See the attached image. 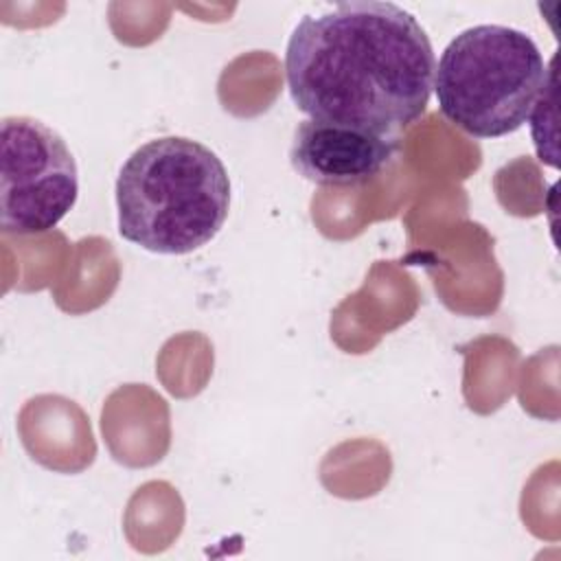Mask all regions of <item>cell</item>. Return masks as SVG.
Instances as JSON below:
<instances>
[{"instance_id": "obj_1", "label": "cell", "mask_w": 561, "mask_h": 561, "mask_svg": "<svg viewBox=\"0 0 561 561\" xmlns=\"http://www.w3.org/2000/svg\"><path fill=\"white\" fill-rule=\"evenodd\" d=\"M436 59L419 20L394 2L351 0L307 13L285 50L298 112L399 136L427 110Z\"/></svg>"}, {"instance_id": "obj_2", "label": "cell", "mask_w": 561, "mask_h": 561, "mask_svg": "<svg viewBox=\"0 0 561 561\" xmlns=\"http://www.w3.org/2000/svg\"><path fill=\"white\" fill-rule=\"evenodd\" d=\"M118 232L156 254H188L210 243L230 210L221 158L186 136L140 145L116 178Z\"/></svg>"}, {"instance_id": "obj_3", "label": "cell", "mask_w": 561, "mask_h": 561, "mask_svg": "<svg viewBox=\"0 0 561 561\" xmlns=\"http://www.w3.org/2000/svg\"><path fill=\"white\" fill-rule=\"evenodd\" d=\"M548 77L535 39L519 28L478 24L440 53L434 92L443 116L473 138H502L528 123Z\"/></svg>"}, {"instance_id": "obj_4", "label": "cell", "mask_w": 561, "mask_h": 561, "mask_svg": "<svg viewBox=\"0 0 561 561\" xmlns=\"http://www.w3.org/2000/svg\"><path fill=\"white\" fill-rule=\"evenodd\" d=\"M79 169L66 140L33 116L0 125V226L4 234H39L77 204Z\"/></svg>"}, {"instance_id": "obj_5", "label": "cell", "mask_w": 561, "mask_h": 561, "mask_svg": "<svg viewBox=\"0 0 561 561\" xmlns=\"http://www.w3.org/2000/svg\"><path fill=\"white\" fill-rule=\"evenodd\" d=\"M397 151L399 136L309 118L294 129L289 162L298 175L318 186H357L377 178Z\"/></svg>"}]
</instances>
